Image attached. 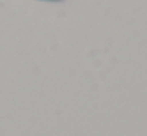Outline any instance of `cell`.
Masks as SVG:
<instances>
[{"label":"cell","instance_id":"obj_1","mask_svg":"<svg viewBox=\"0 0 147 136\" xmlns=\"http://www.w3.org/2000/svg\"><path fill=\"white\" fill-rule=\"evenodd\" d=\"M45 2H63V0H45Z\"/></svg>","mask_w":147,"mask_h":136}]
</instances>
